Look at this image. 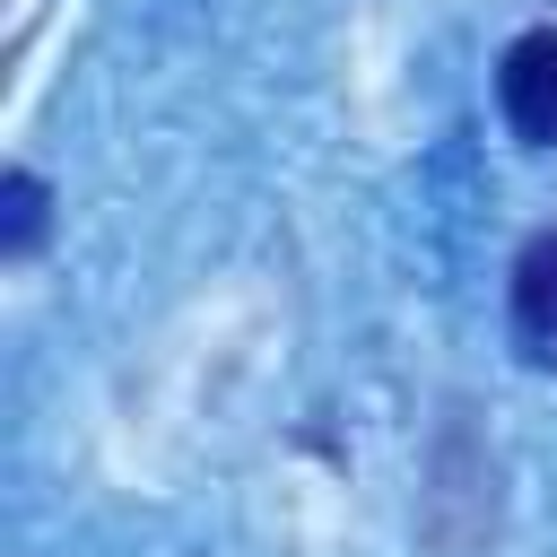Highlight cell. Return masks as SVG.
Returning a JSON list of instances; mask_svg holds the SVG:
<instances>
[{
	"instance_id": "obj_1",
	"label": "cell",
	"mask_w": 557,
	"mask_h": 557,
	"mask_svg": "<svg viewBox=\"0 0 557 557\" xmlns=\"http://www.w3.org/2000/svg\"><path fill=\"white\" fill-rule=\"evenodd\" d=\"M496 96H505V122H513L531 148H557V26H531V35L505 44Z\"/></svg>"
},
{
	"instance_id": "obj_3",
	"label": "cell",
	"mask_w": 557,
	"mask_h": 557,
	"mask_svg": "<svg viewBox=\"0 0 557 557\" xmlns=\"http://www.w3.org/2000/svg\"><path fill=\"white\" fill-rule=\"evenodd\" d=\"M0 209H9V218H0V252H35V244H44V209H52L44 183H35V174H9V183H0Z\"/></svg>"
},
{
	"instance_id": "obj_2",
	"label": "cell",
	"mask_w": 557,
	"mask_h": 557,
	"mask_svg": "<svg viewBox=\"0 0 557 557\" xmlns=\"http://www.w3.org/2000/svg\"><path fill=\"white\" fill-rule=\"evenodd\" d=\"M513 339L522 357H557V226H540L522 252H513Z\"/></svg>"
}]
</instances>
